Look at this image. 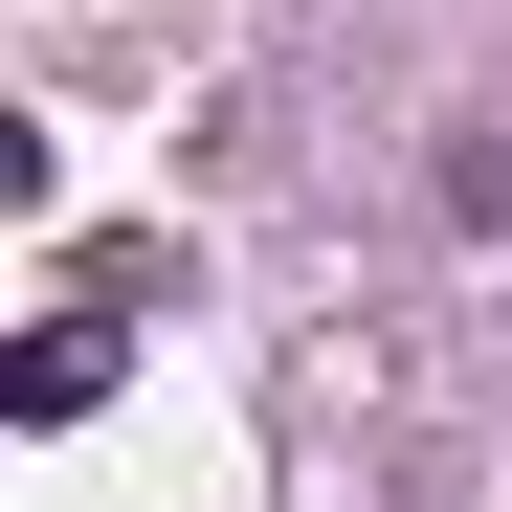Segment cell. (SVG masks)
<instances>
[{"instance_id": "6da1fadb", "label": "cell", "mask_w": 512, "mask_h": 512, "mask_svg": "<svg viewBox=\"0 0 512 512\" xmlns=\"http://www.w3.org/2000/svg\"><path fill=\"white\" fill-rule=\"evenodd\" d=\"M112 357H134V334H112V290H90V312H45L23 357H0V401H23V423H90V401H112Z\"/></svg>"}]
</instances>
